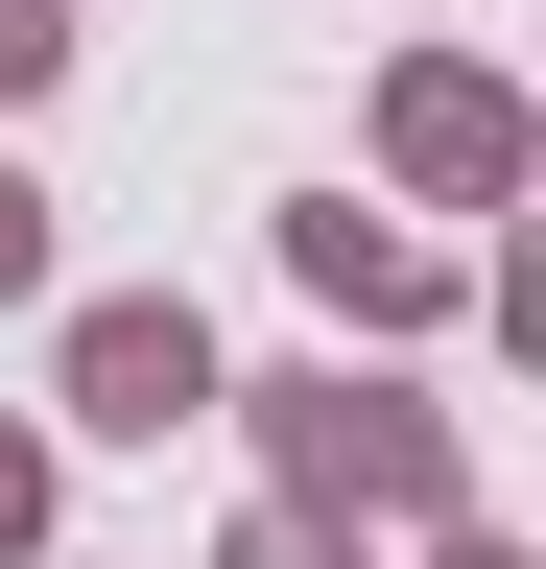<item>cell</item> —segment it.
<instances>
[{
  "label": "cell",
  "mask_w": 546,
  "mask_h": 569,
  "mask_svg": "<svg viewBox=\"0 0 546 569\" xmlns=\"http://www.w3.org/2000/svg\"><path fill=\"white\" fill-rule=\"evenodd\" d=\"M238 569H332V546H309V522H261V546H238Z\"/></svg>",
  "instance_id": "8"
},
{
  "label": "cell",
  "mask_w": 546,
  "mask_h": 569,
  "mask_svg": "<svg viewBox=\"0 0 546 569\" xmlns=\"http://www.w3.org/2000/svg\"><path fill=\"white\" fill-rule=\"evenodd\" d=\"M24 284H48V190L0 167V309H24Z\"/></svg>",
  "instance_id": "5"
},
{
  "label": "cell",
  "mask_w": 546,
  "mask_h": 569,
  "mask_svg": "<svg viewBox=\"0 0 546 569\" xmlns=\"http://www.w3.org/2000/svg\"><path fill=\"white\" fill-rule=\"evenodd\" d=\"M380 142H404V190H499V167H523L499 71H404V119H380Z\"/></svg>",
  "instance_id": "3"
},
{
  "label": "cell",
  "mask_w": 546,
  "mask_h": 569,
  "mask_svg": "<svg viewBox=\"0 0 546 569\" xmlns=\"http://www.w3.org/2000/svg\"><path fill=\"white\" fill-rule=\"evenodd\" d=\"M72 403L96 427H190V403H215V332H190V309H72Z\"/></svg>",
  "instance_id": "2"
},
{
  "label": "cell",
  "mask_w": 546,
  "mask_h": 569,
  "mask_svg": "<svg viewBox=\"0 0 546 569\" xmlns=\"http://www.w3.org/2000/svg\"><path fill=\"white\" fill-rule=\"evenodd\" d=\"M24 522H48V451H24V427H0V546H24Z\"/></svg>",
  "instance_id": "6"
},
{
  "label": "cell",
  "mask_w": 546,
  "mask_h": 569,
  "mask_svg": "<svg viewBox=\"0 0 546 569\" xmlns=\"http://www.w3.org/2000/svg\"><path fill=\"white\" fill-rule=\"evenodd\" d=\"M286 475H309V498H451L428 403H357V380H286Z\"/></svg>",
  "instance_id": "1"
},
{
  "label": "cell",
  "mask_w": 546,
  "mask_h": 569,
  "mask_svg": "<svg viewBox=\"0 0 546 569\" xmlns=\"http://www.w3.org/2000/svg\"><path fill=\"white\" fill-rule=\"evenodd\" d=\"M48 48H72V24H48V0H0V96H24V71H48Z\"/></svg>",
  "instance_id": "7"
},
{
  "label": "cell",
  "mask_w": 546,
  "mask_h": 569,
  "mask_svg": "<svg viewBox=\"0 0 546 569\" xmlns=\"http://www.w3.org/2000/svg\"><path fill=\"white\" fill-rule=\"evenodd\" d=\"M451 569H523V546H451Z\"/></svg>",
  "instance_id": "9"
},
{
  "label": "cell",
  "mask_w": 546,
  "mask_h": 569,
  "mask_svg": "<svg viewBox=\"0 0 546 569\" xmlns=\"http://www.w3.org/2000/svg\"><path fill=\"white\" fill-rule=\"evenodd\" d=\"M286 238H309V284H332V309H428V261H404V238H357V213H286Z\"/></svg>",
  "instance_id": "4"
}]
</instances>
